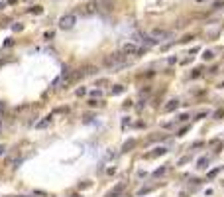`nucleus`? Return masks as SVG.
<instances>
[{"mask_svg":"<svg viewBox=\"0 0 224 197\" xmlns=\"http://www.w3.org/2000/svg\"><path fill=\"white\" fill-rule=\"evenodd\" d=\"M120 93H124V87H122V85H114V89H112V95H120Z\"/></svg>","mask_w":224,"mask_h":197,"instance_id":"nucleus-11","label":"nucleus"},{"mask_svg":"<svg viewBox=\"0 0 224 197\" xmlns=\"http://www.w3.org/2000/svg\"><path fill=\"white\" fill-rule=\"evenodd\" d=\"M224 6V0H214V4H212V8H222Z\"/></svg>","mask_w":224,"mask_h":197,"instance_id":"nucleus-15","label":"nucleus"},{"mask_svg":"<svg viewBox=\"0 0 224 197\" xmlns=\"http://www.w3.org/2000/svg\"><path fill=\"white\" fill-rule=\"evenodd\" d=\"M202 57H205V59H212L214 53H212V51H205V55H202Z\"/></svg>","mask_w":224,"mask_h":197,"instance_id":"nucleus-18","label":"nucleus"},{"mask_svg":"<svg viewBox=\"0 0 224 197\" xmlns=\"http://www.w3.org/2000/svg\"><path fill=\"white\" fill-rule=\"evenodd\" d=\"M51 118H53V116H47V118H44L41 122H37V128H45V126H49Z\"/></svg>","mask_w":224,"mask_h":197,"instance_id":"nucleus-10","label":"nucleus"},{"mask_svg":"<svg viewBox=\"0 0 224 197\" xmlns=\"http://www.w3.org/2000/svg\"><path fill=\"white\" fill-rule=\"evenodd\" d=\"M122 51L126 55H140V53L146 51V47H142L140 44H124L122 45Z\"/></svg>","mask_w":224,"mask_h":197,"instance_id":"nucleus-3","label":"nucleus"},{"mask_svg":"<svg viewBox=\"0 0 224 197\" xmlns=\"http://www.w3.org/2000/svg\"><path fill=\"white\" fill-rule=\"evenodd\" d=\"M97 12H98V2H97V0H90V2H87L83 6V14H87V16L97 14Z\"/></svg>","mask_w":224,"mask_h":197,"instance_id":"nucleus-5","label":"nucleus"},{"mask_svg":"<svg viewBox=\"0 0 224 197\" xmlns=\"http://www.w3.org/2000/svg\"><path fill=\"white\" fill-rule=\"evenodd\" d=\"M44 38H45V40H51V38H53V32H45Z\"/></svg>","mask_w":224,"mask_h":197,"instance_id":"nucleus-20","label":"nucleus"},{"mask_svg":"<svg viewBox=\"0 0 224 197\" xmlns=\"http://www.w3.org/2000/svg\"><path fill=\"white\" fill-rule=\"evenodd\" d=\"M4 152H6V148H4V146H0V156H2Z\"/></svg>","mask_w":224,"mask_h":197,"instance_id":"nucleus-21","label":"nucleus"},{"mask_svg":"<svg viewBox=\"0 0 224 197\" xmlns=\"http://www.w3.org/2000/svg\"><path fill=\"white\" fill-rule=\"evenodd\" d=\"M10 45H14V40H12V38L4 40V47H10Z\"/></svg>","mask_w":224,"mask_h":197,"instance_id":"nucleus-17","label":"nucleus"},{"mask_svg":"<svg viewBox=\"0 0 224 197\" xmlns=\"http://www.w3.org/2000/svg\"><path fill=\"white\" fill-rule=\"evenodd\" d=\"M122 189H124V183H120L118 187H114V189H112V191H110V193L106 195V197H118V195L122 193Z\"/></svg>","mask_w":224,"mask_h":197,"instance_id":"nucleus-7","label":"nucleus"},{"mask_svg":"<svg viewBox=\"0 0 224 197\" xmlns=\"http://www.w3.org/2000/svg\"><path fill=\"white\" fill-rule=\"evenodd\" d=\"M134 144H136V142H134V140H128V142H126V144H124V146H122V152H128V150H130V148H132V146H134Z\"/></svg>","mask_w":224,"mask_h":197,"instance_id":"nucleus-12","label":"nucleus"},{"mask_svg":"<svg viewBox=\"0 0 224 197\" xmlns=\"http://www.w3.org/2000/svg\"><path fill=\"white\" fill-rule=\"evenodd\" d=\"M4 6H6V4H4V2H0V10H4Z\"/></svg>","mask_w":224,"mask_h":197,"instance_id":"nucleus-22","label":"nucleus"},{"mask_svg":"<svg viewBox=\"0 0 224 197\" xmlns=\"http://www.w3.org/2000/svg\"><path fill=\"white\" fill-rule=\"evenodd\" d=\"M220 87H224V83H222V85H220Z\"/></svg>","mask_w":224,"mask_h":197,"instance_id":"nucleus-23","label":"nucleus"},{"mask_svg":"<svg viewBox=\"0 0 224 197\" xmlns=\"http://www.w3.org/2000/svg\"><path fill=\"white\" fill-rule=\"evenodd\" d=\"M167 152V148H156V152H151V154H147V158H157V156H163V154Z\"/></svg>","mask_w":224,"mask_h":197,"instance_id":"nucleus-6","label":"nucleus"},{"mask_svg":"<svg viewBox=\"0 0 224 197\" xmlns=\"http://www.w3.org/2000/svg\"><path fill=\"white\" fill-rule=\"evenodd\" d=\"M102 65L108 67V69H120L122 65H126V53H124V51H120V53H110V55L104 57Z\"/></svg>","mask_w":224,"mask_h":197,"instance_id":"nucleus-1","label":"nucleus"},{"mask_svg":"<svg viewBox=\"0 0 224 197\" xmlns=\"http://www.w3.org/2000/svg\"><path fill=\"white\" fill-rule=\"evenodd\" d=\"M75 24H77V16L75 14H65L59 18V28L61 30H71V28H75Z\"/></svg>","mask_w":224,"mask_h":197,"instance_id":"nucleus-2","label":"nucleus"},{"mask_svg":"<svg viewBox=\"0 0 224 197\" xmlns=\"http://www.w3.org/2000/svg\"><path fill=\"white\" fill-rule=\"evenodd\" d=\"M28 12L30 14H44V6H39V4H37V6H31Z\"/></svg>","mask_w":224,"mask_h":197,"instance_id":"nucleus-9","label":"nucleus"},{"mask_svg":"<svg viewBox=\"0 0 224 197\" xmlns=\"http://www.w3.org/2000/svg\"><path fill=\"white\" fill-rule=\"evenodd\" d=\"M149 36H151L153 40L161 41V40H169V38H171V32H169V30H161V28H156V30L149 32Z\"/></svg>","mask_w":224,"mask_h":197,"instance_id":"nucleus-4","label":"nucleus"},{"mask_svg":"<svg viewBox=\"0 0 224 197\" xmlns=\"http://www.w3.org/2000/svg\"><path fill=\"white\" fill-rule=\"evenodd\" d=\"M179 106V101H169L167 105H165V110H167V113H171V110H175Z\"/></svg>","mask_w":224,"mask_h":197,"instance_id":"nucleus-8","label":"nucleus"},{"mask_svg":"<svg viewBox=\"0 0 224 197\" xmlns=\"http://www.w3.org/2000/svg\"><path fill=\"white\" fill-rule=\"evenodd\" d=\"M73 197H79V195H73Z\"/></svg>","mask_w":224,"mask_h":197,"instance_id":"nucleus-24","label":"nucleus"},{"mask_svg":"<svg viewBox=\"0 0 224 197\" xmlns=\"http://www.w3.org/2000/svg\"><path fill=\"white\" fill-rule=\"evenodd\" d=\"M206 162H209V160H206V158H202V160H199V168H205V166H206Z\"/></svg>","mask_w":224,"mask_h":197,"instance_id":"nucleus-19","label":"nucleus"},{"mask_svg":"<svg viewBox=\"0 0 224 197\" xmlns=\"http://www.w3.org/2000/svg\"><path fill=\"white\" fill-rule=\"evenodd\" d=\"M165 172H167V168H159V169H156V173H153V175H156V178H159V175H163Z\"/></svg>","mask_w":224,"mask_h":197,"instance_id":"nucleus-14","label":"nucleus"},{"mask_svg":"<svg viewBox=\"0 0 224 197\" xmlns=\"http://www.w3.org/2000/svg\"><path fill=\"white\" fill-rule=\"evenodd\" d=\"M12 30H14V32H22V30H24V24H14Z\"/></svg>","mask_w":224,"mask_h":197,"instance_id":"nucleus-16","label":"nucleus"},{"mask_svg":"<svg viewBox=\"0 0 224 197\" xmlns=\"http://www.w3.org/2000/svg\"><path fill=\"white\" fill-rule=\"evenodd\" d=\"M75 95H77V97H83V95H87V89H85V87L77 89V91H75Z\"/></svg>","mask_w":224,"mask_h":197,"instance_id":"nucleus-13","label":"nucleus"}]
</instances>
